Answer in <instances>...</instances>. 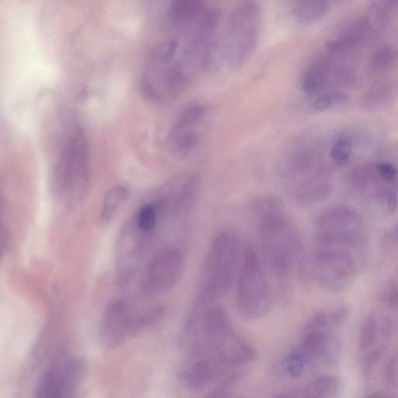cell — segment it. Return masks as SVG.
<instances>
[{"mask_svg": "<svg viewBox=\"0 0 398 398\" xmlns=\"http://www.w3.org/2000/svg\"><path fill=\"white\" fill-rule=\"evenodd\" d=\"M257 235L267 270L282 288L305 269L303 245L300 234L281 205L272 198L256 203Z\"/></svg>", "mask_w": 398, "mask_h": 398, "instance_id": "1", "label": "cell"}, {"mask_svg": "<svg viewBox=\"0 0 398 398\" xmlns=\"http://www.w3.org/2000/svg\"><path fill=\"white\" fill-rule=\"evenodd\" d=\"M244 250L234 231L227 229L217 235L204 260L196 307H209L229 294L239 277Z\"/></svg>", "mask_w": 398, "mask_h": 398, "instance_id": "2", "label": "cell"}, {"mask_svg": "<svg viewBox=\"0 0 398 398\" xmlns=\"http://www.w3.org/2000/svg\"><path fill=\"white\" fill-rule=\"evenodd\" d=\"M181 54L179 38H170L152 47L145 59L140 80L141 93L145 99L162 103L185 90L189 75Z\"/></svg>", "mask_w": 398, "mask_h": 398, "instance_id": "3", "label": "cell"}, {"mask_svg": "<svg viewBox=\"0 0 398 398\" xmlns=\"http://www.w3.org/2000/svg\"><path fill=\"white\" fill-rule=\"evenodd\" d=\"M90 179V147L85 130L78 124L68 126L60 144L52 174L56 197L66 204L80 200Z\"/></svg>", "mask_w": 398, "mask_h": 398, "instance_id": "4", "label": "cell"}, {"mask_svg": "<svg viewBox=\"0 0 398 398\" xmlns=\"http://www.w3.org/2000/svg\"><path fill=\"white\" fill-rule=\"evenodd\" d=\"M282 175L289 195L301 206L322 202L332 193L330 173L313 152L303 150L291 156Z\"/></svg>", "mask_w": 398, "mask_h": 398, "instance_id": "5", "label": "cell"}, {"mask_svg": "<svg viewBox=\"0 0 398 398\" xmlns=\"http://www.w3.org/2000/svg\"><path fill=\"white\" fill-rule=\"evenodd\" d=\"M236 307L248 319H259L272 308L273 296L269 278L257 251L251 247L244 250L242 263L236 282Z\"/></svg>", "mask_w": 398, "mask_h": 398, "instance_id": "6", "label": "cell"}, {"mask_svg": "<svg viewBox=\"0 0 398 398\" xmlns=\"http://www.w3.org/2000/svg\"><path fill=\"white\" fill-rule=\"evenodd\" d=\"M263 28V12L256 2H243L233 11L228 20V61L240 68L253 56Z\"/></svg>", "mask_w": 398, "mask_h": 398, "instance_id": "7", "label": "cell"}, {"mask_svg": "<svg viewBox=\"0 0 398 398\" xmlns=\"http://www.w3.org/2000/svg\"><path fill=\"white\" fill-rule=\"evenodd\" d=\"M163 313L162 308L140 310L128 301H114L104 313L101 325L102 342L106 347H118L130 337L155 324Z\"/></svg>", "mask_w": 398, "mask_h": 398, "instance_id": "8", "label": "cell"}, {"mask_svg": "<svg viewBox=\"0 0 398 398\" xmlns=\"http://www.w3.org/2000/svg\"><path fill=\"white\" fill-rule=\"evenodd\" d=\"M313 277L320 287L334 294L348 289L356 277L355 258L346 248H317L311 257Z\"/></svg>", "mask_w": 398, "mask_h": 398, "instance_id": "9", "label": "cell"}, {"mask_svg": "<svg viewBox=\"0 0 398 398\" xmlns=\"http://www.w3.org/2000/svg\"><path fill=\"white\" fill-rule=\"evenodd\" d=\"M185 267L182 251L168 248L152 258L143 280L142 289L148 296H159L172 289L179 282Z\"/></svg>", "mask_w": 398, "mask_h": 398, "instance_id": "10", "label": "cell"}, {"mask_svg": "<svg viewBox=\"0 0 398 398\" xmlns=\"http://www.w3.org/2000/svg\"><path fill=\"white\" fill-rule=\"evenodd\" d=\"M394 330L395 323L388 316L378 317L373 311L366 318L358 343L366 376H369L373 367L384 356Z\"/></svg>", "mask_w": 398, "mask_h": 398, "instance_id": "11", "label": "cell"}, {"mask_svg": "<svg viewBox=\"0 0 398 398\" xmlns=\"http://www.w3.org/2000/svg\"><path fill=\"white\" fill-rule=\"evenodd\" d=\"M83 373L84 366L78 359L59 361L38 382L35 398H73Z\"/></svg>", "mask_w": 398, "mask_h": 398, "instance_id": "12", "label": "cell"}, {"mask_svg": "<svg viewBox=\"0 0 398 398\" xmlns=\"http://www.w3.org/2000/svg\"><path fill=\"white\" fill-rule=\"evenodd\" d=\"M363 224L361 215L346 205H337L321 212L316 220L317 231L359 229Z\"/></svg>", "mask_w": 398, "mask_h": 398, "instance_id": "13", "label": "cell"}, {"mask_svg": "<svg viewBox=\"0 0 398 398\" xmlns=\"http://www.w3.org/2000/svg\"><path fill=\"white\" fill-rule=\"evenodd\" d=\"M370 34L366 17L358 18L349 23L338 37L327 42L326 48L332 52L346 51L364 42Z\"/></svg>", "mask_w": 398, "mask_h": 398, "instance_id": "14", "label": "cell"}, {"mask_svg": "<svg viewBox=\"0 0 398 398\" xmlns=\"http://www.w3.org/2000/svg\"><path fill=\"white\" fill-rule=\"evenodd\" d=\"M203 310V327L206 336L212 342L224 341L231 336L232 329L225 310L219 305L198 308Z\"/></svg>", "mask_w": 398, "mask_h": 398, "instance_id": "15", "label": "cell"}, {"mask_svg": "<svg viewBox=\"0 0 398 398\" xmlns=\"http://www.w3.org/2000/svg\"><path fill=\"white\" fill-rule=\"evenodd\" d=\"M363 241L359 229H342V231H317L315 236L317 248H353Z\"/></svg>", "mask_w": 398, "mask_h": 398, "instance_id": "16", "label": "cell"}, {"mask_svg": "<svg viewBox=\"0 0 398 398\" xmlns=\"http://www.w3.org/2000/svg\"><path fill=\"white\" fill-rule=\"evenodd\" d=\"M204 7L203 2L195 0H175L168 9V18L172 25L183 28L197 20Z\"/></svg>", "mask_w": 398, "mask_h": 398, "instance_id": "17", "label": "cell"}, {"mask_svg": "<svg viewBox=\"0 0 398 398\" xmlns=\"http://www.w3.org/2000/svg\"><path fill=\"white\" fill-rule=\"evenodd\" d=\"M329 75H330V68L326 61L323 59L316 61L303 76L301 82L303 93L309 97L318 94L325 87Z\"/></svg>", "mask_w": 398, "mask_h": 398, "instance_id": "18", "label": "cell"}, {"mask_svg": "<svg viewBox=\"0 0 398 398\" xmlns=\"http://www.w3.org/2000/svg\"><path fill=\"white\" fill-rule=\"evenodd\" d=\"M329 4L320 0H304L298 2L294 9L295 18L301 24L310 25L322 18L327 13Z\"/></svg>", "mask_w": 398, "mask_h": 398, "instance_id": "19", "label": "cell"}, {"mask_svg": "<svg viewBox=\"0 0 398 398\" xmlns=\"http://www.w3.org/2000/svg\"><path fill=\"white\" fill-rule=\"evenodd\" d=\"M209 112L208 107L201 103H191L183 109L176 119L170 133L193 128Z\"/></svg>", "mask_w": 398, "mask_h": 398, "instance_id": "20", "label": "cell"}, {"mask_svg": "<svg viewBox=\"0 0 398 398\" xmlns=\"http://www.w3.org/2000/svg\"><path fill=\"white\" fill-rule=\"evenodd\" d=\"M379 182L382 181L378 177L375 164L357 167L351 171L348 176L349 186L358 193H363L374 183Z\"/></svg>", "mask_w": 398, "mask_h": 398, "instance_id": "21", "label": "cell"}, {"mask_svg": "<svg viewBox=\"0 0 398 398\" xmlns=\"http://www.w3.org/2000/svg\"><path fill=\"white\" fill-rule=\"evenodd\" d=\"M201 140V134L193 128L183 130L177 133H169L168 135V144L171 150L181 155H187L196 149Z\"/></svg>", "mask_w": 398, "mask_h": 398, "instance_id": "22", "label": "cell"}, {"mask_svg": "<svg viewBox=\"0 0 398 398\" xmlns=\"http://www.w3.org/2000/svg\"><path fill=\"white\" fill-rule=\"evenodd\" d=\"M128 195V190L125 186L114 187L107 193L101 212L102 223L108 224L110 222Z\"/></svg>", "mask_w": 398, "mask_h": 398, "instance_id": "23", "label": "cell"}, {"mask_svg": "<svg viewBox=\"0 0 398 398\" xmlns=\"http://www.w3.org/2000/svg\"><path fill=\"white\" fill-rule=\"evenodd\" d=\"M159 209L157 203H149L137 211L133 221L140 231L148 236L155 231L159 219Z\"/></svg>", "mask_w": 398, "mask_h": 398, "instance_id": "24", "label": "cell"}, {"mask_svg": "<svg viewBox=\"0 0 398 398\" xmlns=\"http://www.w3.org/2000/svg\"><path fill=\"white\" fill-rule=\"evenodd\" d=\"M390 11L386 1L374 2L370 5L366 19L370 34L377 35L384 32L388 25Z\"/></svg>", "mask_w": 398, "mask_h": 398, "instance_id": "25", "label": "cell"}, {"mask_svg": "<svg viewBox=\"0 0 398 398\" xmlns=\"http://www.w3.org/2000/svg\"><path fill=\"white\" fill-rule=\"evenodd\" d=\"M390 95H392V89L388 83H375L362 96L361 104L367 109H376L386 103Z\"/></svg>", "mask_w": 398, "mask_h": 398, "instance_id": "26", "label": "cell"}, {"mask_svg": "<svg viewBox=\"0 0 398 398\" xmlns=\"http://www.w3.org/2000/svg\"><path fill=\"white\" fill-rule=\"evenodd\" d=\"M398 62V51L394 46L385 45L373 52L370 64L375 70L386 71L394 67Z\"/></svg>", "mask_w": 398, "mask_h": 398, "instance_id": "27", "label": "cell"}, {"mask_svg": "<svg viewBox=\"0 0 398 398\" xmlns=\"http://www.w3.org/2000/svg\"><path fill=\"white\" fill-rule=\"evenodd\" d=\"M211 374L208 363L198 362L191 367L187 374L188 385L193 390H200L207 385Z\"/></svg>", "mask_w": 398, "mask_h": 398, "instance_id": "28", "label": "cell"}, {"mask_svg": "<svg viewBox=\"0 0 398 398\" xmlns=\"http://www.w3.org/2000/svg\"><path fill=\"white\" fill-rule=\"evenodd\" d=\"M221 16L220 11L215 7H210V8L204 7L196 20L198 30L201 32V35H203V37L205 35L211 34L218 28Z\"/></svg>", "mask_w": 398, "mask_h": 398, "instance_id": "29", "label": "cell"}, {"mask_svg": "<svg viewBox=\"0 0 398 398\" xmlns=\"http://www.w3.org/2000/svg\"><path fill=\"white\" fill-rule=\"evenodd\" d=\"M348 101V97L342 92H327V93L318 95L312 103L311 108L313 111H324L333 108V107L344 104Z\"/></svg>", "mask_w": 398, "mask_h": 398, "instance_id": "30", "label": "cell"}, {"mask_svg": "<svg viewBox=\"0 0 398 398\" xmlns=\"http://www.w3.org/2000/svg\"><path fill=\"white\" fill-rule=\"evenodd\" d=\"M353 150V143L347 137H342L332 145L331 157L336 162H344L348 159Z\"/></svg>", "mask_w": 398, "mask_h": 398, "instance_id": "31", "label": "cell"}, {"mask_svg": "<svg viewBox=\"0 0 398 398\" xmlns=\"http://www.w3.org/2000/svg\"><path fill=\"white\" fill-rule=\"evenodd\" d=\"M333 78L339 85L349 87L356 80V73L350 66L343 65L334 68Z\"/></svg>", "mask_w": 398, "mask_h": 398, "instance_id": "32", "label": "cell"}, {"mask_svg": "<svg viewBox=\"0 0 398 398\" xmlns=\"http://www.w3.org/2000/svg\"><path fill=\"white\" fill-rule=\"evenodd\" d=\"M375 167L378 177L382 183L386 185H396L398 172L394 165L389 163H377L375 164Z\"/></svg>", "mask_w": 398, "mask_h": 398, "instance_id": "33", "label": "cell"}, {"mask_svg": "<svg viewBox=\"0 0 398 398\" xmlns=\"http://www.w3.org/2000/svg\"><path fill=\"white\" fill-rule=\"evenodd\" d=\"M256 356L255 351L246 343L237 344L233 354L234 361L239 363H247L254 361Z\"/></svg>", "mask_w": 398, "mask_h": 398, "instance_id": "34", "label": "cell"}, {"mask_svg": "<svg viewBox=\"0 0 398 398\" xmlns=\"http://www.w3.org/2000/svg\"><path fill=\"white\" fill-rule=\"evenodd\" d=\"M305 358L301 351H294L289 357L287 362L288 372L294 378L301 376L305 364Z\"/></svg>", "mask_w": 398, "mask_h": 398, "instance_id": "35", "label": "cell"}, {"mask_svg": "<svg viewBox=\"0 0 398 398\" xmlns=\"http://www.w3.org/2000/svg\"><path fill=\"white\" fill-rule=\"evenodd\" d=\"M385 380L390 385L398 387V349L386 367Z\"/></svg>", "mask_w": 398, "mask_h": 398, "instance_id": "36", "label": "cell"}, {"mask_svg": "<svg viewBox=\"0 0 398 398\" xmlns=\"http://www.w3.org/2000/svg\"><path fill=\"white\" fill-rule=\"evenodd\" d=\"M382 300L390 307L398 308V287L394 282H390L382 292Z\"/></svg>", "mask_w": 398, "mask_h": 398, "instance_id": "37", "label": "cell"}, {"mask_svg": "<svg viewBox=\"0 0 398 398\" xmlns=\"http://www.w3.org/2000/svg\"><path fill=\"white\" fill-rule=\"evenodd\" d=\"M382 201H385L387 205V212L390 214H393L398 205L397 196L394 189L389 191Z\"/></svg>", "mask_w": 398, "mask_h": 398, "instance_id": "38", "label": "cell"}, {"mask_svg": "<svg viewBox=\"0 0 398 398\" xmlns=\"http://www.w3.org/2000/svg\"><path fill=\"white\" fill-rule=\"evenodd\" d=\"M386 240L389 243L398 244V223L387 233Z\"/></svg>", "mask_w": 398, "mask_h": 398, "instance_id": "39", "label": "cell"}, {"mask_svg": "<svg viewBox=\"0 0 398 398\" xmlns=\"http://www.w3.org/2000/svg\"><path fill=\"white\" fill-rule=\"evenodd\" d=\"M362 398H398V394L393 393L379 392L366 394Z\"/></svg>", "mask_w": 398, "mask_h": 398, "instance_id": "40", "label": "cell"}]
</instances>
